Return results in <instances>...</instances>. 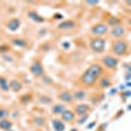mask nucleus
Wrapping results in <instances>:
<instances>
[{"label": "nucleus", "instance_id": "obj_1", "mask_svg": "<svg viewBox=\"0 0 131 131\" xmlns=\"http://www.w3.org/2000/svg\"><path fill=\"white\" fill-rule=\"evenodd\" d=\"M102 75H104V67L98 63H94V64L89 66V67L81 73L79 81L83 86H85V88H91V86H93L101 79Z\"/></svg>", "mask_w": 131, "mask_h": 131}, {"label": "nucleus", "instance_id": "obj_2", "mask_svg": "<svg viewBox=\"0 0 131 131\" xmlns=\"http://www.w3.org/2000/svg\"><path fill=\"white\" fill-rule=\"evenodd\" d=\"M128 52V43L125 39H115L112 43V55L115 58L123 57Z\"/></svg>", "mask_w": 131, "mask_h": 131}, {"label": "nucleus", "instance_id": "obj_3", "mask_svg": "<svg viewBox=\"0 0 131 131\" xmlns=\"http://www.w3.org/2000/svg\"><path fill=\"white\" fill-rule=\"evenodd\" d=\"M105 47H106V39H104L102 37H93L89 41V49L94 54H102L105 51Z\"/></svg>", "mask_w": 131, "mask_h": 131}, {"label": "nucleus", "instance_id": "obj_4", "mask_svg": "<svg viewBox=\"0 0 131 131\" xmlns=\"http://www.w3.org/2000/svg\"><path fill=\"white\" fill-rule=\"evenodd\" d=\"M119 64V60L118 58H115L112 54H107V55H104L101 58V66L107 70H115Z\"/></svg>", "mask_w": 131, "mask_h": 131}, {"label": "nucleus", "instance_id": "obj_5", "mask_svg": "<svg viewBox=\"0 0 131 131\" xmlns=\"http://www.w3.org/2000/svg\"><path fill=\"white\" fill-rule=\"evenodd\" d=\"M107 33H109V25L107 24H104V23L94 24L91 28V34L93 37H102V36L107 34Z\"/></svg>", "mask_w": 131, "mask_h": 131}, {"label": "nucleus", "instance_id": "obj_6", "mask_svg": "<svg viewBox=\"0 0 131 131\" xmlns=\"http://www.w3.org/2000/svg\"><path fill=\"white\" fill-rule=\"evenodd\" d=\"M29 71L33 76H36V78H42V76L45 75V68H43V64L39 60L33 62L29 67Z\"/></svg>", "mask_w": 131, "mask_h": 131}, {"label": "nucleus", "instance_id": "obj_7", "mask_svg": "<svg viewBox=\"0 0 131 131\" xmlns=\"http://www.w3.org/2000/svg\"><path fill=\"white\" fill-rule=\"evenodd\" d=\"M76 26H78V24H76L73 20H63L58 25V29L60 31H70V30H75Z\"/></svg>", "mask_w": 131, "mask_h": 131}, {"label": "nucleus", "instance_id": "obj_8", "mask_svg": "<svg viewBox=\"0 0 131 131\" xmlns=\"http://www.w3.org/2000/svg\"><path fill=\"white\" fill-rule=\"evenodd\" d=\"M109 33H110V36L115 39H121L125 34H126V29L122 26V25H117V26H113L110 30H109Z\"/></svg>", "mask_w": 131, "mask_h": 131}, {"label": "nucleus", "instance_id": "obj_9", "mask_svg": "<svg viewBox=\"0 0 131 131\" xmlns=\"http://www.w3.org/2000/svg\"><path fill=\"white\" fill-rule=\"evenodd\" d=\"M89 110H91V106L88 105V104H85V102H80V104H78L75 106V114L76 115H79V117H81V115H85V114H88L89 113Z\"/></svg>", "mask_w": 131, "mask_h": 131}, {"label": "nucleus", "instance_id": "obj_10", "mask_svg": "<svg viewBox=\"0 0 131 131\" xmlns=\"http://www.w3.org/2000/svg\"><path fill=\"white\" fill-rule=\"evenodd\" d=\"M58 98H59V101L62 104H64V105L66 104H71L73 101V93H71L68 91H63V92H60L58 94Z\"/></svg>", "mask_w": 131, "mask_h": 131}, {"label": "nucleus", "instance_id": "obj_11", "mask_svg": "<svg viewBox=\"0 0 131 131\" xmlns=\"http://www.w3.org/2000/svg\"><path fill=\"white\" fill-rule=\"evenodd\" d=\"M21 26V20L17 18V17H13V18H10L8 23H7V29L10 30V31H16L18 28Z\"/></svg>", "mask_w": 131, "mask_h": 131}, {"label": "nucleus", "instance_id": "obj_12", "mask_svg": "<svg viewBox=\"0 0 131 131\" xmlns=\"http://www.w3.org/2000/svg\"><path fill=\"white\" fill-rule=\"evenodd\" d=\"M66 110H67V106H66L64 104H62V102L54 104V105L51 106V113H52L54 115H62L63 112H66Z\"/></svg>", "mask_w": 131, "mask_h": 131}, {"label": "nucleus", "instance_id": "obj_13", "mask_svg": "<svg viewBox=\"0 0 131 131\" xmlns=\"http://www.w3.org/2000/svg\"><path fill=\"white\" fill-rule=\"evenodd\" d=\"M76 118V114L73 110H70V109H67L66 112H63V114L60 115V119L63 122H73Z\"/></svg>", "mask_w": 131, "mask_h": 131}, {"label": "nucleus", "instance_id": "obj_14", "mask_svg": "<svg viewBox=\"0 0 131 131\" xmlns=\"http://www.w3.org/2000/svg\"><path fill=\"white\" fill-rule=\"evenodd\" d=\"M10 43L16 47H21V49H25L28 46V41L25 38H21V37H15L10 39Z\"/></svg>", "mask_w": 131, "mask_h": 131}, {"label": "nucleus", "instance_id": "obj_15", "mask_svg": "<svg viewBox=\"0 0 131 131\" xmlns=\"http://www.w3.org/2000/svg\"><path fill=\"white\" fill-rule=\"evenodd\" d=\"M9 89L13 92H20L23 89V83L17 79H10L9 80Z\"/></svg>", "mask_w": 131, "mask_h": 131}, {"label": "nucleus", "instance_id": "obj_16", "mask_svg": "<svg viewBox=\"0 0 131 131\" xmlns=\"http://www.w3.org/2000/svg\"><path fill=\"white\" fill-rule=\"evenodd\" d=\"M86 97H88V93L84 89H78L73 92V100H76V101H84Z\"/></svg>", "mask_w": 131, "mask_h": 131}, {"label": "nucleus", "instance_id": "obj_17", "mask_svg": "<svg viewBox=\"0 0 131 131\" xmlns=\"http://www.w3.org/2000/svg\"><path fill=\"white\" fill-rule=\"evenodd\" d=\"M52 128L55 131H64L66 130V125L63 123L62 119H52Z\"/></svg>", "mask_w": 131, "mask_h": 131}, {"label": "nucleus", "instance_id": "obj_18", "mask_svg": "<svg viewBox=\"0 0 131 131\" xmlns=\"http://www.w3.org/2000/svg\"><path fill=\"white\" fill-rule=\"evenodd\" d=\"M12 126L13 123L9 121V119H0V130L3 131H8V130H12Z\"/></svg>", "mask_w": 131, "mask_h": 131}, {"label": "nucleus", "instance_id": "obj_19", "mask_svg": "<svg viewBox=\"0 0 131 131\" xmlns=\"http://www.w3.org/2000/svg\"><path fill=\"white\" fill-rule=\"evenodd\" d=\"M28 16L30 17V20H33V21H36V23H43V17L42 16H39L36 10H29L28 12Z\"/></svg>", "mask_w": 131, "mask_h": 131}, {"label": "nucleus", "instance_id": "obj_20", "mask_svg": "<svg viewBox=\"0 0 131 131\" xmlns=\"http://www.w3.org/2000/svg\"><path fill=\"white\" fill-rule=\"evenodd\" d=\"M0 89H2L3 92L9 91V80L5 79L4 76H0Z\"/></svg>", "mask_w": 131, "mask_h": 131}, {"label": "nucleus", "instance_id": "obj_21", "mask_svg": "<svg viewBox=\"0 0 131 131\" xmlns=\"http://www.w3.org/2000/svg\"><path fill=\"white\" fill-rule=\"evenodd\" d=\"M110 84H112V80H110V78L109 76H101V79H100V86L101 88H107V86H110Z\"/></svg>", "mask_w": 131, "mask_h": 131}, {"label": "nucleus", "instance_id": "obj_22", "mask_svg": "<svg viewBox=\"0 0 131 131\" xmlns=\"http://www.w3.org/2000/svg\"><path fill=\"white\" fill-rule=\"evenodd\" d=\"M9 115V112L5 107H0V119H5Z\"/></svg>", "mask_w": 131, "mask_h": 131}, {"label": "nucleus", "instance_id": "obj_23", "mask_svg": "<svg viewBox=\"0 0 131 131\" xmlns=\"http://www.w3.org/2000/svg\"><path fill=\"white\" fill-rule=\"evenodd\" d=\"M88 119V114H85V115H81L80 118H79V121H78V123L79 125H84L85 123V121Z\"/></svg>", "mask_w": 131, "mask_h": 131}, {"label": "nucleus", "instance_id": "obj_24", "mask_svg": "<svg viewBox=\"0 0 131 131\" xmlns=\"http://www.w3.org/2000/svg\"><path fill=\"white\" fill-rule=\"evenodd\" d=\"M39 101H41V102H43V104H50V102H51V98H50V97H45V96H43V97H39Z\"/></svg>", "mask_w": 131, "mask_h": 131}, {"label": "nucleus", "instance_id": "obj_25", "mask_svg": "<svg viewBox=\"0 0 131 131\" xmlns=\"http://www.w3.org/2000/svg\"><path fill=\"white\" fill-rule=\"evenodd\" d=\"M43 80H45V81H43V83H45V84H50V83H51V80H50V79H47V78H45V79H43Z\"/></svg>", "mask_w": 131, "mask_h": 131}, {"label": "nucleus", "instance_id": "obj_26", "mask_svg": "<svg viewBox=\"0 0 131 131\" xmlns=\"http://www.w3.org/2000/svg\"><path fill=\"white\" fill-rule=\"evenodd\" d=\"M88 4L89 5H96V4H98V2H88Z\"/></svg>", "mask_w": 131, "mask_h": 131}, {"label": "nucleus", "instance_id": "obj_27", "mask_svg": "<svg viewBox=\"0 0 131 131\" xmlns=\"http://www.w3.org/2000/svg\"><path fill=\"white\" fill-rule=\"evenodd\" d=\"M8 131H15V130H8Z\"/></svg>", "mask_w": 131, "mask_h": 131}, {"label": "nucleus", "instance_id": "obj_28", "mask_svg": "<svg viewBox=\"0 0 131 131\" xmlns=\"http://www.w3.org/2000/svg\"><path fill=\"white\" fill-rule=\"evenodd\" d=\"M72 131H78V130H72Z\"/></svg>", "mask_w": 131, "mask_h": 131}]
</instances>
